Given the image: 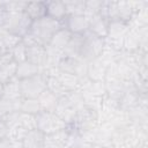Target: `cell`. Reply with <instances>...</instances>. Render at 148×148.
I'll return each instance as SVG.
<instances>
[{
    "label": "cell",
    "instance_id": "6da1fadb",
    "mask_svg": "<svg viewBox=\"0 0 148 148\" xmlns=\"http://www.w3.org/2000/svg\"><path fill=\"white\" fill-rule=\"evenodd\" d=\"M61 28H62V22L51 18L50 16L46 15L42 18L32 21L29 32L38 44L46 46L50 43L53 35Z\"/></svg>",
    "mask_w": 148,
    "mask_h": 148
},
{
    "label": "cell",
    "instance_id": "7a4b0ae2",
    "mask_svg": "<svg viewBox=\"0 0 148 148\" xmlns=\"http://www.w3.org/2000/svg\"><path fill=\"white\" fill-rule=\"evenodd\" d=\"M98 123H99L98 113L91 109L83 106L76 111L73 123L68 126H71L74 131H76L82 136V135L91 132L92 130H95L97 127Z\"/></svg>",
    "mask_w": 148,
    "mask_h": 148
},
{
    "label": "cell",
    "instance_id": "3957f363",
    "mask_svg": "<svg viewBox=\"0 0 148 148\" xmlns=\"http://www.w3.org/2000/svg\"><path fill=\"white\" fill-rule=\"evenodd\" d=\"M105 42L104 38H101L89 30L83 34V44L80 52V58L86 60L87 62L98 58L104 49Z\"/></svg>",
    "mask_w": 148,
    "mask_h": 148
},
{
    "label": "cell",
    "instance_id": "277c9868",
    "mask_svg": "<svg viewBox=\"0 0 148 148\" xmlns=\"http://www.w3.org/2000/svg\"><path fill=\"white\" fill-rule=\"evenodd\" d=\"M67 125L54 112L40 111L36 114V128L44 135L53 134L61 130H65Z\"/></svg>",
    "mask_w": 148,
    "mask_h": 148
},
{
    "label": "cell",
    "instance_id": "5b68a950",
    "mask_svg": "<svg viewBox=\"0 0 148 148\" xmlns=\"http://www.w3.org/2000/svg\"><path fill=\"white\" fill-rule=\"evenodd\" d=\"M31 24H32V20H30L24 12L7 13V17L2 29L22 38L24 35H27L30 31Z\"/></svg>",
    "mask_w": 148,
    "mask_h": 148
},
{
    "label": "cell",
    "instance_id": "8992f818",
    "mask_svg": "<svg viewBox=\"0 0 148 148\" xmlns=\"http://www.w3.org/2000/svg\"><path fill=\"white\" fill-rule=\"evenodd\" d=\"M22 98H37L46 89V75L40 72L31 77L20 81Z\"/></svg>",
    "mask_w": 148,
    "mask_h": 148
},
{
    "label": "cell",
    "instance_id": "52a82bcc",
    "mask_svg": "<svg viewBox=\"0 0 148 148\" xmlns=\"http://www.w3.org/2000/svg\"><path fill=\"white\" fill-rule=\"evenodd\" d=\"M87 67H88V62L80 57L77 58L64 57L58 65V68L61 72L76 75L80 79L87 76Z\"/></svg>",
    "mask_w": 148,
    "mask_h": 148
},
{
    "label": "cell",
    "instance_id": "ba28073f",
    "mask_svg": "<svg viewBox=\"0 0 148 148\" xmlns=\"http://www.w3.org/2000/svg\"><path fill=\"white\" fill-rule=\"evenodd\" d=\"M27 60L39 67L40 71L43 72L47 61L46 47L40 44H32L27 46Z\"/></svg>",
    "mask_w": 148,
    "mask_h": 148
},
{
    "label": "cell",
    "instance_id": "9c48e42d",
    "mask_svg": "<svg viewBox=\"0 0 148 148\" xmlns=\"http://www.w3.org/2000/svg\"><path fill=\"white\" fill-rule=\"evenodd\" d=\"M54 113L62 120L65 121L66 125H71L75 118L76 114V109L67 101L65 96L60 97L58 101V104L54 109Z\"/></svg>",
    "mask_w": 148,
    "mask_h": 148
},
{
    "label": "cell",
    "instance_id": "30bf717a",
    "mask_svg": "<svg viewBox=\"0 0 148 148\" xmlns=\"http://www.w3.org/2000/svg\"><path fill=\"white\" fill-rule=\"evenodd\" d=\"M17 64L13 60L9 52H6L2 54L0 60V82L5 84L10 79L15 76Z\"/></svg>",
    "mask_w": 148,
    "mask_h": 148
},
{
    "label": "cell",
    "instance_id": "8fae6325",
    "mask_svg": "<svg viewBox=\"0 0 148 148\" xmlns=\"http://www.w3.org/2000/svg\"><path fill=\"white\" fill-rule=\"evenodd\" d=\"M120 109L119 101L112 98L108 95H104L102 98L101 109L98 111V119L99 121H108L112 118V116Z\"/></svg>",
    "mask_w": 148,
    "mask_h": 148
},
{
    "label": "cell",
    "instance_id": "7c38bea8",
    "mask_svg": "<svg viewBox=\"0 0 148 148\" xmlns=\"http://www.w3.org/2000/svg\"><path fill=\"white\" fill-rule=\"evenodd\" d=\"M88 20L83 15L66 16L62 21V27L71 34H84L88 31Z\"/></svg>",
    "mask_w": 148,
    "mask_h": 148
},
{
    "label": "cell",
    "instance_id": "4fadbf2b",
    "mask_svg": "<svg viewBox=\"0 0 148 148\" xmlns=\"http://www.w3.org/2000/svg\"><path fill=\"white\" fill-rule=\"evenodd\" d=\"M108 67L109 66L105 62H103L99 58H96L88 62L87 77L94 82H103L106 71H108Z\"/></svg>",
    "mask_w": 148,
    "mask_h": 148
},
{
    "label": "cell",
    "instance_id": "5bb4252c",
    "mask_svg": "<svg viewBox=\"0 0 148 148\" xmlns=\"http://www.w3.org/2000/svg\"><path fill=\"white\" fill-rule=\"evenodd\" d=\"M88 30L92 32L94 35L104 38L108 36V27H109V20L102 16L101 14L95 15L94 17L88 20Z\"/></svg>",
    "mask_w": 148,
    "mask_h": 148
},
{
    "label": "cell",
    "instance_id": "9a60e30c",
    "mask_svg": "<svg viewBox=\"0 0 148 148\" xmlns=\"http://www.w3.org/2000/svg\"><path fill=\"white\" fill-rule=\"evenodd\" d=\"M82 44H83V34H72L67 45L62 51L64 57H69V58L80 57Z\"/></svg>",
    "mask_w": 148,
    "mask_h": 148
},
{
    "label": "cell",
    "instance_id": "2e32d148",
    "mask_svg": "<svg viewBox=\"0 0 148 148\" xmlns=\"http://www.w3.org/2000/svg\"><path fill=\"white\" fill-rule=\"evenodd\" d=\"M45 135L37 128L29 131L21 142L22 148H44Z\"/></svg>",
    "mask_w": 148,
    "mask_h": 148
},
{
    "label": "cell",
    "instance_id": "e0dca14e",
    "mask_svg": "<svg viewBox=\"0 0 148 148\" xmlns=\"http://www.w3.org/2000/svg\"><path fill=\"white\" fill-rule=\"evenodd\" d=\"M24 13L32 21L46 16V1H28Z\"/></svg>",
    "mask_w": 148,
    "mask_h": 148
},
{
    "label": "cell",
    "instance_id": "ac0fdd59",
    "mask_svg": "<svg viewBox=\"0 0 148 148\" xmlns=\"http://www.w3.org/2000/svg\"><path fill=\"white\" fill-rule=\"evenodd\" d=\"M3 98L10 99V101H18L22 99L21 95V88H20V80L16 79L15 76L10 79L8 82L3 84Z\"/></svg>",
    "mask_w": 148,
    "mask_h": 148
},
{
    "label": "cell",
    "instance_id": "d6986e66",
    "mask_svg": "<svg viewBox=\"0 0 148 148\" xmlns=\"http://www.w3.org/2000/svg\"><path fill=\"white\" fill-rule=\"evenodd\" d=\"M46 15L62 22L67 16L64 1H46Z\"/></svg>",
    "mask_w": 148,
    "mask_h": 148
},
{
    "label": "cell",
    "instance_id": "ffe728a7",
    "mask_svg": "<svg viewBox=\"0 0 148 148\" xmlns=\"http://www.w3.org/2000/svg\"><path fill=\"white\" fill-rule=\"evenodd\" d=\"M37 101L39 103L40 106V111H47V112H54V109L58 104L59 97H57L56 95H53L51 91H49L47 89H45L38 97Z\"/></svg>",
    "mask_w": 148,
    "mask_h": 148
},
{
    "label": "cell",
    "instance_id": "44dd1931",
    "mask_svg": "<svg viewBox=\"0 0 148 148\" xmlns=\"http://www.w3.org/2000/svg\"><path fill=\"white\" fill-rule=\"evenodd\" d=\"M71 36H72V34H71L67 29H65V28L62 27L61 29H59V30L53 35V37L51 38V40H50V43H49L47 45L51 46V47H53V49H56V50H59V51L62 52L64 49H65V46L67 45V43H68Z\"/></svg>",
    "mask_w": 148,
    "mask_h": 148
},
{
    "label": "cell",
    "instance_id": "7402d4cb",
    "mask_svg": "<svg viewBox=\"0 0 148 148\" xmlns=\"http://www.w3.org/2000/svg\"><path fill=\"white\" fill-rule=\"evenodd\" d=\"M21 42V37L5 30L0 29V50L2 52H9L16 44Z\"/></svg>",
    "mask_w": 148,
    "mask_h": 148
},
{
    "label": "cell",
    "instance_id": "603a6c76",
    "mask_svg": "<svg viewBox=\"0 0 148 148\" xmlns=\"http://www.w3.org/2000/svg\"><path fill=\"white\" fill-rule=\"evenodd\" d=\"M40 68L37 67L36 65L29 62L28 60L22 62V64H18L17 67H16V73H15V77L18 79L20 81L21 80H24V79H28V77H31L38 73H40Z\"/></svg>",
    "mask_w": 148,
    "mask_h": 148
},
{
    "label": "cell",
    "instance_id": "cb8c5ba5",
    "mask_svg": "<svg viewBox=\"0 0 148 148\" xmlns=\"http://www.w3.org/2000/svg\"><path fill=\"white\" fill-rule=\"evenodd\" d=\"M46 89L59 98L67 94V91L65 90V88L62 87L60 81L57 79V76H47L46 75Z\"/></svg>",
    "mask_w": 148,
    "mask_h": 148
},
{
    "label": "cell",
    "instance_id": "d4e9b609",
    "mask_svg": "<svg viewBox=\"0 0 148 148\" xmlns=\"http://www.w3.org/2000/svg\"><path fill=\"white\" fill-rule=\"evenodd\" d=\"M64 5H65V8H66V14H67V16L83 15V13H84L86 1H82V0L64 1Z\"/></svg>",
    "mask_w": 148,
    "mask_h": 148
},
{
    "label": "cell",
    "instance_id": "484cf974",
    "mask_svg": "<svg viewBox=\"0 0 148 148\" xmlns=\"http://www.w3.org/2000/svg\"><path fill=\"white\" fill-rule=\"evenodd\" d=\"M20 111L36 116L38 112H40V106L37 98H22L20 104Z\"/></svg>",
    "mask_w": 148,
    "mask_h": 148
},
{
    "label": "cell",
    "instance_id": "4316f807",
    "mask_svg": "<svg viewBox=\"0 0 148 148\" xmlns=\"http://www.w3.org/2000/svg\"><path fill=\"white\" fill-rule=\"evenodd\" d=\"M20 104H21V99L10 101V99L1 97L0 98V116H6L12 112L20 111Z\"/></svg>",
    "mask_w": 148,
    "mask_h": 148
},
{
    "label": "cell",
    "instance_id": "83f0119b",
    "mask_svg": "<svg viewBox=\"0 0 148 148\" xmlns=\"http://www.w3.org/2000/svg\"><path fill=\"white\" fill-rule=\"evenodd\" d=\"M13 60L18 65V64H22L24 61H27V46L22 43V40L16 44L10 51H9Z\"/></svg>",
    "mask_w": 148,
    "mask_h": 148
},
{
    "label": "cell",
    "instance_id": "f1b7e54d",
    "mask_svg": "<svg viewBox=\"0 0 148 148\" xmlns=\"http://www.w3.org/2000/svg\"><path fill=\"white\" fill-rule=\"evenodd\" d=\"M28 1H2V7L7 13H23Z\"/></svg>",
    "mask_w": 148,
    "mask_h": 148
},
{
    "label": "cell",
    "instance_id": "f546056e",
    "mask_svg": "<svg viewBox=\"0 0 148 148\" xmlns=\"http://www.w3.org/2000/svg\"><path fill=\"white\" fill-rule=\"evenodd\" d=\"M7 133H8V125L3 119V117L0 116V140L7 139Z\"/></svg>",
    "mask_w": 148,
    "mask_h": 148
},
{
    "label": "cell",
    "instance_id": "4dcf8cb0",
    "mask_svg": "<svg viewBox=\"0 0 148 148\" xmlns=\"http://www.w3.org/2000/svg\"><path fill=\"white\" fill-rule=\"evenodd\" d=\"M2 94H3V84L0 82V98L2 97Z\"/></svg>",
    "mask_w": 148,
    "mask_h": 148
},
{
    "label": "cell",
    "instance_id": "1f68e13d",
    "mask_svg": "<svg viewBox=\"0 0 148 148\" xmlns=\"http://www.w3.org/2000/svg\"><path fill=\"white\" fill-rule=\"evenodd\" d=\"M135 148H147V145H140V146H138Z\"/></svg>",
    "mask_w": 148,
    "mask_h": 148
},
{
    "label": "cell",
    "instance_id": "d6a6232c",
    "mask_svg": "<svg viewBox=\"0 0 148 148\" xmlns=\"http://www.w3.org/2000/svg\"><path fill=\"white\" fill-rule=\"evenodd\" d=\"M3 53H5V52H2V51L0 50V60H1V57H2V54H3Z\"/></svg>",
    "mask_w": 148,
    "mask_h": 148
}]
</instances>
